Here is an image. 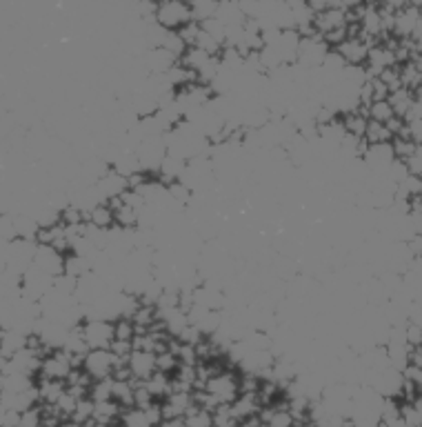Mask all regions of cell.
Here are the masks:
<instances>
[{"label":"cell","instance_id":"obj_1","mask_svg":"<svg viewBox=\"0 0 422 427\" xmlns=\"http://www.w3.org/2000/svg\"><path fill=\"white\" fill-rule=\"evenodd\" d=\"M156 23L160 27H165L167 32H180L183 27H187L189 23H194V12L192 5L187 3H163L156 9Z\"/></svg>","mask_w":422,"mask_h":427},{"label":"cell","instance_id":"obj_2","mask_svg":"<svg viewBox=\"0 0 422 427\" xmlns=\"http://www.w3.org/2000/svg\"><path fill=\"white\" fill-rule=\"evenodd\" d=\"M83 334L89 350H109L116 341L114 323H109L107 319H89L83 323Z\"/></svg>","mask_w":422,"mask_h":427},{"label":"cell","instance_id":"obj_3","mask_svg":"<svg viewBox=\"0 0 422 427\" xmlns=\"http://www.w3.org/2000/svg\"><path fill=\"white\" fill-rule=\"evenodd\" d=\"M205 392H209L218 403L223 405H231L238 401L240 396V381L236 379L234 374H218V376H211V379L207 381V387Z\"/></svg>","mask_w":422,"mask_h":427},{"label":"cell","instance_id":"obj_4","mask_svg":"<svg viewBox=\"0 0 422 427\" xmlns=\"http://www.w3.org/2000/svg\"><path fill=\"white\" fill-rule=\"evenodd\" d=\"M129 370L134 374V381L147 383L156 374V354L134 350L132 359H129Z\"/></svg>","mask_w":422,"mask_h":427},{"label":"cell","instance_id":"obj_5","mask_svg":"<svg viewBox=\"0 0 422 427\" xmlns=\"http://www.w3.org/2000/svg\"><path fill=\"white\" fill-rule=\"evenodd\" d=\"M369 45L363 43L360 38H347V41L336 47V52L345 58L347 65H363L367 58H369Z\"/></svg>","mask_w":422,"mask_h":427},{"label":"cell","instance_id":"obj_6","mask_svg":"<svg viewBox=\"0 0 422 427\" xmlns=\"http://www.w3.org/2000/svg\"><path fill=\"white\" fill-rule=\"evenodd\" d=\"M87 218H89V223H92L94 227H98V230H109V227L116 223L114 210L107 203H100L98 207H94Z\"/></svg>","mask_w":422,"mask_h":427},{"label":"cell","instance_id":"obj_7","mask_svg":"<svg viewBox=\"0 0 422 427\" xmlns=\"http://www.w3.org/2000/svg\"><path fill=\"white\" fill-rule=\"evenodd\" d=\"M367 114H369V121L380 123V125H387L391 118H394V107H391L389 101H378V103H371L367 107Z\"/></svg>","mask_w":422,"mask_h":427},{"label":"cell","instance_id":"obj_8","mask_svg":"<svg viewBox=\"0 0 422 427\" xmlns=\"http://www.w3.org/2000/svg\"><path fill=\"white\" fill-rule=\"evenodd\" d=\"M120 423H123V427H152L145 410H138V407L123 410V414H120Z\"/></svg>","mask_w":422,"mask_h":427},{"label":"cell","instance_id":"obj_9","mask_svg":"<svg viewBox=\"0 0 422 427\" xmlns=\"http://www.w3.org/2000/svg\"><path fill=\"white\" fill-rule=\"evenodd\" d=\"M114 330H116V341H134L136 339V323L134 319H120L114 323Z\"/></svg>","mask_w":422,"mask_h":427},{"label":"cell","instance_id":"obj_10","mask_svg":"<svg viewBox=\"0 0 422 427\" xmlns=\"http://www.w3.org/2000/svg\"><path fill=\"white\" fill-rule=\"evenodd\" d=\"M400 414H403V419L409 427H420L422 425V414L420 410L414 405V403H405L400 405Z\"/></svg>","mask_w":422,"mask_h":427},{"label":"cell","instance_id":"obj_11","mask_svg":"<svg viewBox=\"0 0 422 427\" xmlns=\"http://www.w3.org/2000/svg\"><path fill=\"white\" fill-rule=\"evenodd\" d=\"M405 165H407V170H409V174H411V176H418V178H422V145H418V147H416L414 156H409L407 161H405Z\"/></svg>","mask_w":422,"mask_h":427},{"label":"cell","instance_id":"obj_12","mask_svg":"<svg viewBox=\"0 0 422 427\" xmlns=\"http://www.w3.org/2000/svg\"><path fill=\"white\" fill-rule=\"evenodd\" d=\"M405 334H407V343L411 347H420L422 345V327L416 323H407L405 325Z\"/></svg>","mask_w":422,"mask_h":427},{"label":"cell","instance_id":"obj_13","mask_svg":"<svg viewBox=\"0 0 422 427\" xmlns=\"http://www.w3.org/2000/svg\"><path fill=\"white\" fill-rule=\"evenodd\" d=\"M414 405H416V407H418V410H420V414H422V392H420V394H418V399H416V401H414Z\"/></svg>","mask_w":422,"mask_h":427},{"label":"cell","instance_id":"obj_14","mask_svg":"<svg viewBox=\"0 0 422 427\" xmlns=\"http://www.w3.org/2000/svg\"><path fill=\"white\" fill-rule=\"evenodd\" d=\"M376 427H387V425H385V423H378Z\"/></svg>","mask_w":422,"mask_h":427},{"label":"cell","instance_id":"obj_15","mask_svg":"<svg viewBox=\"0 0 422 427\" xmlns=\"http://www.w3.org/2000/svg\"><path fill=\"white\" fill-rule=\"evenodd\" d=\"M420 427H422V425H420Z\"/></svg>","mask_w":422,"mask_h":427}]
</instances>
